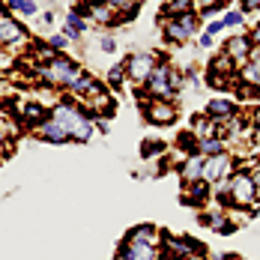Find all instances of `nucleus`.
<instances>
[{"label": "nucleus", "instance_id": "27", "mask_svg": "<svg viewBox=\"0 0 260 260\" xmlns=\"http://www.w3.org/2000/svg\"><path fill=\"white\" fill-rule=\"evenodd\" d=\"M54 21H57V12H54V9L39 12V33H45V36H48V30H51Z\"/></svg>", "mask_w": 260, "mask_h": 260}, {"label": "nucleus", "instance_id": "35", "mask_svg": "<svg viewBox=\"0 0 260 260\" xmlns=\"http://www.w3.org/2000/svg\"><path fill=\"white\" fill-rule=\"evenodd\" d=\"M114 260H129V257H126V254H120V251H117V257H114Z\"/></svg>", "mask_w": 260, "mask_h": 260}, {"label": "nucleus", "instance_id": "4", "mask_svg": "<svg viewBox=\"0 0 260 260\" xmlns=\"http://www.w3.org/2000/svg\"><path fill=\"white\" fill-rule=\"evenodd\" d=\"M198 33H201V15L198 12H188V15H180V18L161 21V39L168 45H174V48L188 45Z\"/></svg>", "mask_w": 260, "mask_h": 260}, {"label": "nucleus", "instance_id": "23", "mask_svg": "<svg viewBox=\"0 0 260 260\" xmlns=\"http://www.w3.org/2000/svg\"><path fill=\"white\" fill-rule=\"evenodd\" d=\"M174 150H180L182 156H194V153H198V138H194V132H191V129L180 132V135H177Z\"/></svg>", "mask_w": 260, "mask_h": 260}, {"label": "nucleus", "instance_id": "22", "mask_svg": "<svg viewBox=\"0 0 260 260\" xmlns=\"http://www.w3.org/2000/svg\"><path fill=\"white\" fill-rule=\"evenodd\" d=\"M171 147H168V141H161V138H144L141 141V158H156V156H165Z\"/></svg>", "mask_w": 260, "mask_h": 260}, {"label": "nucleus", "instance_id": "2", "mask_svg": "<svg viewBox=\"0 0 260 260\" xmlns=\"http://www.w3.org/2000/svg\"><path fill=\"white\" fill-rule=\"evenodd\" d=\"M84 72H87V66L81 60L69 57V54H57L54 60L33 69V81L42 84V87H54V90H69Z\"/></svg>", "mask_w": 260, "mask_h": 260}, {"label": "nucleus", "instance_id": "19", "mask_svg": "<svg viewBox=\"0 0 260 260\" xmlns=\"http://www.w3.org/2000/svg\"><path fill=\"white\" fill-rule=\"evenodd\" d=\"M87 30H90V24H87L81 15H75V12L69 9V12H66V18H63V36H69L72 42H81V36H84Z\"/></svg>", "mask_w": 260, "mask_h": 260}, {"label": "nucleus", "instance_id": "32", "mask_svg": "<svg viewBox=\"0 0 260 260\" xmlns=\"http://www.w3.org/2000/svg\"><path fill=\"white\" fill-rule=\"evenodd\" d=\"M248 123H251L254 129H260V105H254V108H251V114H248Z\"/></svg>", "mask_w": 260, "mask_h": 260}, {"label": "nucleus", "instance_id": "3", "mask_svg": "<svg viewBox=\"0 0 260 260\" xmlns=\"http://www.w3.org/2000/svg\"><path fill=\"white\" fill-rule=\"evenodd\" d=\"M254 207H257V188H254L251 168L245 161H239L228 180V194L221 201V209H251L254 212Z\"/></svg>", "mask_w": 260, "mask_h": 260}, {"label": "nucleus", "instance_id": "6", "mask_svg": "<svg viewBox=\"0 0 260 260\" xmlns=\"http://www.w3.org/2000/svg\"><path fill=\"white\" fill-rule=\"evenodd\" d=\"M138 105H141V114L150 126H174L180 111H177V102H168V99H150V96H138Z\"/></svg>", "mask_w": 260, "mask_h": 260}, {"label": "nucleus", "instance_id": "20", "mask_svg": "<svg viewBox=\"0 0 260 260\" xmlns=\"http://www.w3.org/2000/svg\"><path fill=\"white\" fill-rule=\"evenodd\" d=\"M228 147H224V138L221 135H212V138H201L198 141V156H204V158H209V156H218V153H224Z\"/></svg>", "mask_w": 260, "mask_h": 260}, {"label": "nucleus", "instance_id": "9", "mask_svg": "<svg viewBox=\"0 0 260 260\" xmlns=\"http://www.w3.org/2000/svg\"><path fill=\"white\" fill-rule=\"evenodd\" d=\"M30 39V30H27L18 18H12L6 9L0 12V48H12V45H21Z\"/></svg>", "mask_w": 260, "mask_h": 260}, {"label": "nucleus", "instance_id": "17", "mask_svg": "<svg viewBox=\"0 0 260 260\" xmlns=\"http://www.w3.org/2000/svg\"><path fill=\"white\" fill-rule=\"evenodd\" d=\"M188 12H198V0H168L158 12V21L165 18H180V15H188Z\"/></svg>", "mask_w": 260, "mask_h": 260}, {"label": "nucleus", "instance_id": "24", "mask_svg": "<svg viewBox=\"0 0 260 260\" xmlns=\"http://www.w3.org/2000/svg\"><path fill=\"white\" fill-rule=\"evenodd\" d=\"M45 45H48L54 54H66V48L72 45V39L63 36V33H48V36H45Z\"/></svg>", "mask_w": 260, "mask_h": 260}, {"label": "nucleus", "instance_id": "5", "mask_svg": "<svg viewBox=\"0 0 260 260\" xmlns=\"http://www.w3.org/2000/svg\"><path fill=\"white\" fill-rule=\"evenodd\" d=\"M158 60H161V54H156V51H132L123 60V69H126V78H129L132 87H144L147 78L153 75Z\"/></svg>", "mask_w": 260, "mask_h": 260}, {"label": "nucleus", "instance_id": "31", "mask_svg": "<svg viewBox=\"0 0 260 260\" xmlns=\"http://www.w3.org/2000/svg\"><path fill=\"white\" fill-rule=\"evenodd\" d=\"M198 48H204V51H212V48H215V36H209V33H201V36H198Z\"/></svg>", "mask_w": 260, "mask_h": 260}, {"label": "nucleus", "instance_id": "12", "mask_svg": "<svg viewBox=\"0 0 260 260\" xmlns=\"http://www.w3.org/2000/svg\"><path fill=\"white\" fill-rule=\"evenodd\" d=\"M120 254H126L129 260H161L156 245L150 242H132V239H120Z\"/></svg>", "mask_w": 260, "mask_h": 260}, {"label": "nucleus", "instance_id": "25", "mask_svg": "<svg viewBox=\"0 0 260 260\" xmlns=\"http://www.w3.org/2000/svg\"><path fill=\"white\" fill-rule=\"evenodd\" d=\"M96 45H99V51H102V54H117V51H120V39H117L114 33H99Z\"/></svg>", "mask_w": 260, "mask_h": 260}, {"label": "nucleus", "instance_id": "15", "mask_svg": "<svg viewBox=\"0 0 260 260\" xmlns=\"http://www.w3.org/2000/svg\"><path fill=\"white\" fill-rule=\"evenodd\" d=\"M123 239H132V242H150V245H161V228L156 224H135L132 231H126Z\"/></svg>", "mask_w": 260, "mask_h": 260}, {"label": "nucleus", "instance_id": "33", "mask_svg": "<svg viewBox=\"0 0 260 260\" xmlns=\"http://www.w3.org/2000/svg\"><path fill=\"white\" fill-rule=\"evenodd\" d=\"M248 39H251V45H257V48H260V21L248 30Z\"/></svg>", "mask_w": 260, "mask_h": 260}, {"label": "nucleus", "instance_id": "26", "mask_svg": "<svg viewBox=\"0 0 260 260\" xmlns=\"http://www.w3.org/2000/svg\"><path fill=\"white\" fill-rule=\"evenodd\" d=\"M221 21H224V30H236V27L245 24V15H242L239 9H228V12L221 15Z\"/></svg>", "mask_w": 260, "mask_h": 260}, {"label": "nucleus", "instance_id": "13", "mask_svg": "<svg viewBox=\"0 0 260 260\" xmlns=\"http://www.w3.org/2000/svg\"><path fill=\"white\" fill-rule=\"evenodd\" d=\"M177 174H180L182 185H191V182H201L204 180V156H185L182 158V165L177 168Z\"/></svg>", "mask_w": 260, "mask_h": 260}, {"label": "nucleus", "instance_id": "30", "mask_svg": "<svg viewBox=\"0 0 260 260\" xmlns=\"http://www.w3.org/2000/svg\"><path fill=\"white\" fill-rule=\"evenodd\" d=\"M239 12H242V15L260 12V0H239Z\"/></svg>", "mask_w": 260, "mask_h": 260}, {"label": "nucleus", "instance_id": "36", "mask_svg": "<svg viewBox=\"0 0 260 260\" xmlns=\"http://www.w3.org/2000/svg\"><path fill=\"white\" fill-rule=\"evenodd\" d=\"M254 168H260V156H257V158H254Z\"/></svg>", "mask_w": 260, "mask_h": 260}, {"label": "nucleus", "instance_id": "11", "mask_svg": "<svg viewBox=\"0 0 260 260\" xmlns=\"http://www.w3.org/2000/svg\"><path fill=\"white\" fill-rule=\"evenodd\" d=\"M185 191H182V204L191 209H204L212 201V185H207V182H191V185H182Z\"/></svg>", "mask_w": 260, "mask_h": 260}, {"label": "nucleus", "instance_id": "34", "mask_svg": "<svg viewBox=\"0 0 260 260\" xmlns=\"http://www.w3.org/2000/svg\"><path fill=\"white\" fill-rule=\"evenodd\" d=\"M251 150L260 156V129H254V135H251Z\"/></svg>", "mask_w": 260, "mask_h": 260}, {"label": "nucleus", "instance_id": "8", "mask_svg": "<svg viewBox=\"0 0 260 260\" xmlns=\"http://www.w3.org/2000/svg\"><path fill=\"white\" fill-rule=\"evenodd\" d=\"M236 171V156L234 153H218V156L204 158V182L207 185H215L218 180H228L231 174Z\"/></svg>", "mask_w": 260, "mask_h": 260}, {"label": "nucleus", "instance_id": "10", "mask_svg": "<svg viewBox=\"0 0 260 260\" xmlns=\"http://www.w3.org/2000/svg\"><path fill=\"white\" fill-rule=\"evenodd\" d=\"M204 114H207L215 126H228L231 120L239 117V105H236L234 99H209Z\"/></svg>", "mask_w": 260, "mask_h": 260}, {"label": "nucleus", "instance_id": "29", "mask_svg": "<svg viewBox=\"0 0 260 260\" xmlns=\"http://www.w3.org/2000/svg\"><path fill=\"white\" fill-rule=\"evenodd\" d=\"M204 33H209V36H218V33H224V21H221V18H212V21H207Z\"/></svg>", "mask_w": 260, "mask_h": 260}, {"label": "nucleus", "instance_id": "1", "mask_svg": "<svg viewBox=\"0 0 260 260\" xmlns=\"http://www.w3.org/2000/svg\"><path fill=\"white\" fill-rule=\"evenodd\" d=\"M51 120L66 132L69 141H75V144H90L93 135H96L93 117H90L81 105L72 102V99H60L57 105H51Z\"/></svg>", "mask_w": 260, "mask_h": 260}, {"label": "nucleus", "instance_id": "16", "mask_svg": "<svg viewBox=\"0 0 260 260\" xmlns=\"http://www.w3.org/2000/svg\"><path fill=\"white\" fill-rule=\"evenodd\" d=\"M224 54H231L236 63L242 66L245 60H248V51H251V39H248V33H239V36H231L228 42H224Z\"/></svg>", "mask_w": 260, "mask_h": 260}, {"label": "nucleus", "instance_id": "7", "mask_svg": "<svg viewBox=\"0 0 260 260\" xmlns=\"http://www.w3.org/2000/svg\"><path fill=\"white\" fill-rule=\"evenodd\" d=\"M51 108L42 102H27V99H15V120L24 132H36L42 123H48Z\"/></svg>", "mask_w": 260, "mask_h": 260}, {"label": "nucleus", "instance_id": "21", "mask_svg": "<svg viewBox=\"0 0 260 260\" xmlns=\"http://www.w3.org/2000/svg\"><path fill=\"white\" fill-rule=\"evenodd\" d=\"M126 84H129V78H126L123 63H117V66H111V69H108V75H105V87H108L111 93H120Z\"/></svg>", "mask_w": 260, "mask_h": 260}, {"label": "nucleus", "instance_id": "28", "mask_svg": "<svg viewBox=\"0 0 260 260\" xmlns=\"http://www.w3.org/2000/svg\"><path fill=\"white\" fill-rule=\"evenodd\" d=\"M221 215H224V212H201V215H198V224H201V228H215V221H218Z\"/></svg>", "mask_w": 260, "mask_h": 260}, {"label": "nucleus", "instance_id": "14", "mask_svg": "<svg viewBox=\"0 0 260 260\" xmlns=\"http://www.w3.org/2000/svg\"><path fill=\"white\" fill-rule=\"evenodd\" d=\"M3 9L12 15V18H36L42 12L39 0H3Z\"/></svg>", "mask_w": 260, "mask_h": 260}, {"label": "nucleus", "instance_id": "18", "mask_svg": "<svg viewBox=\"0 0 260 260\" xmlns=\"http://www.w3.org/2000/svg\"><path fill=\"white\" fill-rule=\"evenodd\" d=\"M33 135H36L39 141H45V144H57V147H60V144H69V135L60 129L51 117H48V123H42V126L33 132Z\"/></svg>", "mask_w": 260, "mask_h": 260}]
</instances>
